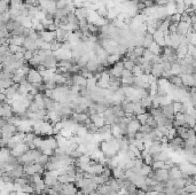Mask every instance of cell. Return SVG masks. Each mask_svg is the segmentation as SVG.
I'll return each instance as SVG.
<instances>
[{
  "label": "cell",
  "mask_w": 196,
  "mask_h": 195,
  "mask_svg": "<svg viewBox=\"0 0 196 195\" xmlns=\"http://www.w3.org/2000/svg\"><path fill=\"white\" fill-rule=\"evenodd\" d=\"M148 50H149L150 52L154 54V55H161V54H162V52H163V47H162L161 45L157 44L156 41H154L153 44H151L149 47H148Z\"/></svg>",
  "instance_id": "obj_19"
},
{
  "label": "cell",
  "mask_w": 196,
  "mask_h": 195,
  "mask_svg": "<svg viewBox=\"0 0 196 195\" xmlns=\"http://www.w3.org/2000/svg\"><path fill=\"white\" fill-rule=\"evenodd\" d=\"M149 115H150V113L149 111H147V113H145V114L138 115V116H136V119H138L141 124H146L147 119H148V117H149Z\"/></svg>",
  "instance_id": "obj_27"
},
{
  "label": "cell",
  "mask_w": 196,
  "mask_h": 195,
  "mask_svg": "<svg viewBox=\"0 0 196 195\" xmlns=\"http://www.w3.org/2000/svg\"><path fill=\"white\" fill-rule=\"evenodd\" d=\"M166 81H167V83H169V84L174 88L183 87V77H181V76L172 75V76H171L170 78H167Z\"/></svg>",
  "instance_id": "obj_6"
},
{
  "label": "cell",
  "mask_w": 196,
  "mask_h": 195,
  "mask_svg": "<svg viewBox=\"0 0 196 195\" xmlns=\"http://www.w3.org/2000/svg\"><path fill=\"white\" fill-rule=\"evenodd\" d=\"M39 109L40 108H39V106L36 103V101H32V102L29 104V107H28V113H37Z\"/></svg>",
  "instance_id": "obj_31"
},
{
  "label": "cell",
  "mask_w": 196,
  "mask_h": 195,
  "mask_svg": "<svg viewBox=\"0 0 196 195\" xmlns=\"http://www.w3.org/2000/svg\"><path fill=\"white\" fill-rule=\"evenodd\" d=\"M138 187H136L135 185H134V184H131L130 186H127L126 187V191L129 193H130V194H132V195H135L136 193H138Z\"/></svg>",
  "instance_id": "obj_34"
},
{
  "label": "cell",
  "mask_w": 196,
  "mask_h": 195,
  "mask_svg": "<svg viewBox=\"0 0 196 195\" xmlns=\"http://www.w3.org/2000/svg\"><path fill=\"white\" fill-rule=\"evenodd\" d=\"M44 176V182H45V185L47 187H53L54 185H56L59 182V177H55V176L52 175H43Z\"/></svg>",
  "instance_id": "obj_14"
},
{
  "label": "cell",
  "mask_w": 196,
  "mask_h": 195,
  "mask_svg": "<svg viewBox=\"0 0 196 195\" xmlns=\"http://www.w3.org/2000/svg\"><path fill=\"white\" fill-rule=\"evenodd\" d=\"M14 115L15 114L13 111L12 104L7 103V102H1V106H0V116H1V118L9 119L10 117H13Z\"/></svg>",
  "instance_id": "obj_1"
},
{
  "label": "cell",
  "mask_w": 196,
  "mask_h": 195,
  "mask_svg": "<svg viewBox=\"0 0 196 195\" xmlns=\"http://www.w3.org/2000/svg\"><path fill=\"white\" fill-rule=\"evenodd\" d=\"M143 139H145V133L142 132H136L135 133V140H139V141H143Z\"/></svg>",
  "instance_id": "obj_39"
},
{
  "label": "cell",
  "mask_w": 196,
  "mask_h": 195,
  "mask_svg": "<svg viewBox=\"0 0 196 195\" xmlns=\"http://www.w3.org/2000/svg\"><path fill=\"white\" fill-rule=\"evenodd\" d=\"M153 171V168H151V165H149V164H145L140 168V170H139V173L138 175H140V176H143V177H148L149 176V173L150 172Z\"/></svg>",
  "instance_id": "obj_21"
},
{
  "label": "cell",
  "mask_w": 196,
  "mask_h": 195,
  "mask_svg": "<svg viewBox=\"0 0 196 195\" xmlns=\"http://www.w3.org/2000/svg\"><path fill=\"white\" fill-rule=\"evenodd\" d=\"M40 38L43 39V40L47 41V43H52L53 40L56 39V34L55 32H50V31H43V32H40Z\"/></svg>",
  "instance_id": "obj_16"
},
{
  "label": "cell",
  "mask_w": 196,
  "mask_h": 195,
  "mask_svg": "<svg viewBox=\"0 0 196 195\" xmlns=\"http://www.w3.org/2000/svg\"><path fill=\"white\" fill-rule=\"evenodd\" d=\"M50 156H47V155H45V154H41L39 157L36 160V163H38V164H41L43 166H45V165L47 164V162L50 161Z\"/></svg>",
  "instance_id": "obj_24"
},
{
  "label": "cell",
  "mask_w": 196,
  "mask_h": 195,
  "mask_svg": "<svg viewBox=\"0 0 196 195\" xmlns=\"http://www.w3.org/2000/svg\"><path fill=\"white\" fill-rule=\"evenodd\" d=\"M193 130H194V131L196 132V124H195V125H194V126H193Z\"/></svg>",
  "instance_id": "obj_43"
},
{
  "label": "cell",
  "mask_w": 196,
  "mask_h": 195,
  "mask_svg": "<svg viewBox=\"0 0 196 195\" xmlns=\"http://www.w3.org/2000/svg\"><path fill=\"white\" fill-rule=\"evenodd\" d=\"M135 195H139V194H135Z\"/></svg>",
  "instance_id": "obj_45"
},
{
  "label": "cell",
  "mask_w": 196,
  "mask_h": 195,
  "mask_svg": "<svg viewBox=\"0 0 196 195\" xmlns=\"http://www.w3.org/2000/svg\"><path fill=\"white\" fill-rule=\"evenodd\" d=\"M28 150H29V146H28V144L23 142V144H20V145L17 146V147H15L14 149H12V150H10V154L13 155V156H15V157L20 158L21 156H22L24 153H27Z\"/></svg>",
  "instance_id": "obj_5"
},
{
  "label": "cell",
  "mask_w": 196,
  "mask_h": 195,
  "mask_svg": "<svg viewBox=\"0 0 196 195\" xmlns=\"http://www.w3.org/2000/svg\"><path fill=\"white\" fill-rule=\"evenodd\" d=\"M17 195H31V194L25 193V192H17Z\"/></svg>",
  "instance_id": "obj_41"
},
{
  "label": "cell",
  "mask_w": 196,
  "mask_h": 195,
  "mask_svg": "<svg viewBox=\"0 0 196 195\" xmlns=\"http://www.w3.org/2000/svg\"><path fill=\"white\" fill-rule=\"evenodd\" d=\"M131 77H134V76H133L132 71L127 70V69H124L123 74H122V78H131Z\"/></svg>",
  "instance_id": "obj_38"
},
{
  "label": "cell",
  "mask_w": 196,
  "mask_h": 195,
  "mask_svg": "<svg viewBox=\"0 0 196 195\" xmlns=\"http://www.w3.org/2000/svg\"><path fill=\"white\" fill-rule=\"evenodd\" d=\"M75 14H76V16L78 17V20H85V18H88V14H90V10H88V8H86V7H77L76 12H75Z\"/></svg>",
  "instance_id": "obj_13"
},
{
  "label": "cell",
  "mask_w": 196,
  "mask_h": 195,
  "mask_svg": "<svg viewBox=\"0 0 196 195\" xmlns=\"http://www.w3.org/2000/svg\"><path fill=\"white\" fill-rule=\"evenodd\" d=\"M161 109H162V111H163V114L165 115V117H167L169 119H171V121H174V118H176V113H174V109H173L172 102H171V103H166V104H163V106H161Z\"/></svg>",
  "instance_id": "obj_4"
},
{
  "label": "cell",
  "mask_w": 196,
  "mask_h": 195,
  "mask_svg": "<svg viewBox=\"0 0 196 195\" xmlns=\"http://www.w3.org/2000/svg\"><path fill=\"white\" fill-rule=\"evenodd\" d=\"M113 195H118V194H113Z\"/></svg>",
  "instance_id": "obj_44"
},
{
  "label": "cell",
  "mask_w": 196,
  "mask_h": 195,
  "mask_svg": "<svg viewBox=\"0 0 196 195\" xmlns=\"http://www.w3.org/2000/svg\"><path fill=\"white\" fill-rule=\"evenodd\" d=\"M185 191L188 193H194L196 192V184H190V185H186L185 186Z\"/></svg>",
  "instance_id": "obj_37"
},
{
  "label": "cell",
  "mask_w": 196,
  "mask_h": 195,
  "mask_svg": "<svg viewBox=\"0 0 196 195\" xmlns=\"http://www.w3.org/2000/svg\"><path fill=\"white\" fill-rule=\"evenodd\" d=\"M169 173H170V179H179V178H183V172L181 170V168L179 166V164H176L174 166L169 170Z\"/></svg>",
  "instance_id": "obj_10"
},
{
  "label": "cell",
  "mask_w": 196,
  "mask_h": 195,
  "mask_svg": "<svg viewBox=\"0 0 196 195\" xmlns=\"http://www.w3.org/2000/svg\"><path fill=\"white\" fill-rule=\"evenodd\" d=\"M27 78L31 84H36V83H41V82H44V78H43V76H41V74H40L37 69H33V68H31V70H30V72H29V75L27 76Z\"/></svg>",
  "instance_id": "obj_3"
},
{
  "label": "cell",
  "mask_w": 196,
  "mask_h": 195,
  "mask_svg": "<svg viewBox=\"0 0 196 195\" xmlns=\"http://www.w3.org/2000/svg\"><path fill=\"white\" fill-rule=\"evenodd\" d=\"M78 191L79 188L75 185V182H68V184H63L60 195H77Z\"/></svg>",
  "instance_id": "obj_2"
},
{
  "label": "cell",
  "mask_w": 196,
  "mask_h": 195,
  "mask_svg": "<svg viewBox=\"0 0 196 195\" xmlns=\"http://www.w3.org/2000/svg\"><path fill=\"white\" fill-rule=\"evenodd\" d=\"M140 102H141V104H142V107H145L146 109H148L149 110L150 108H153V97H143V99H141L140 100Z\"/></svg>",
  "instance_id": "obj_23"
},
{
  "label": "cell",
  "mask_w": 196,
  "mask_h": 195,
  "mask_svg": "<svg viewBox=\"0 0 196 195\" xmlns=\"http://www.w3.org/2000/svg\"><path fill=\"white\" fill-rule=\"evenodd\" d=\"M146 124H148L150 126V128L153 129H157L158 128V123H157V119L155 117H154L153 115L150 114L149 117H148V119H147V123Z\"/></svg>",
  "instance_id": "obj_25"
},
{
  "label": "cell",
  "mask_w": 196,
  "mask_h": 195,
  "mask_svg": "<svg viewBox=\"0 0 196 195\" xmlns=\"http://www.w3.org/2000/svg\"><path fill=\"white\" fill-rule=\"evenodd\" d=\"M91 121L93 123L98 129L102 128L103 125H106V119L103 117V114H94L92 116H90Z\"/></svg>",
  "instance_id": "obj_9"
},
{
  "label": "cell",
  "mask_w": 196,
  "mask_h": 195,
  "mask_svg": "<svg viewBox=\"0 0 196 195\" xmlns=\"http://www.w3.org/2000/svg\"><path fill=\"white\" fill-rule=\"evenodd\" d=\"M13 84H14L13 79H0L1 88H9Z\"/></svg>",
  "instance_id": "obj_28"
},
{
  "label": "cell",
  "mask_w": 196,
  "mask_h": 195,
  "mask_svg": "<svg viewBox=\"0 0 196 195\" xmlns=\"http://www.w3.org/2000/svg\"><path fill=\"white\" fill-rule=\"evenodd\" d=\"M190 29H192V25H190L189 23H187V22H179L178 23V28H177V34H179V36H181V37H183V36H186L188 32L190 31Z\"/></svg>",
  "instance_id": "obj_7"
},
{
  "label": "cell",
  "mask_w": 196,
  "mask_h": 195,
  "mask_svg": "<svg viewBox=\"0 0 196 195\" xmlns=\"http://www.w3.org/2000/svg\"><path fill=\"white\" fill-rule=\"evenodd\" d=\"M164 74V69H163V64L162 63H156L153 66V69H151V76H154L157 79H161L163 77Z\"/></svg>",
  "instance_id": "obj_12"
},
{
  "label": "cell",
  "mask_w": 196,
  "mask_h": 195,
  "mask_svg": "<svg viewBox=\"0 0 196 195\" xmlns=\"http://www.w3.org/2000/svg\"><path fill=\"white\" fill-rule=\"evenodd\" d=\"M170 3V0H155L156 7H167Z\"/></svg>",
  "instance_id": "obj_33"
},
{
  "label": "cell",
  "mask_w": 196,
  "mask_h": 195,
  "mask_svg": "<svg viewBox=\"0 0 196 195\" xmlns=\"http://www.w3.org/2000/svg\"><path fill=\"white\" fill-rule=\"evenodd\" d=\"M110 178L109 177H107V176H104L102 173V175H95L93 177V182L97 184L98 186L100 185H103V184H107V182H109Z\"/></svg>",
  "instance_id": "obj_18"
},
{
  "label": "cell",
  "mask_w": 196,
  "mask_h": 195,
  "mask_svg": "<svg viewBox=\"0 0 196 195\" xmlns=\"http://www.w3.org/2000/svg\"><path fill=\"white\" fill-rule=\"evenodd\" d=\"M146 195H160V192H157V191H150V192H146Z\"/></svg>",
  "instance_id": "obj_40"
},
{
  "label": "cell",
  "mask_w": 196,
  "mask_h": 195,
  "mask_svg": "<svg viewBox=\"0 0 196 195\" xmlns=\"http://www.w3.org/2000/svg\"><path fill=\"white\" fill-rule=\"evenodd\" d=\"M22 46L27 50H33V52H36V50H39V48H38V45H37V40H33L32 38H30V37H27L24 39V43Z\"/></svg>",
  "instance_id": "obj_11"
},
{
  "label": "cell",
  "mask_w": 196,
  "mask_h": 195,
  "mask_svg": "<svg viewBox=\"0 0 196 195\" xmlns=\"http://www.w3.org/2000/svg\"><path fill=\"white\" fill-rule=\"evenodd\" d=\"M28 64H29L31 68H33V69H37V68L41 64V57H40L38 54H36L30 61H28Z\"/></svg>",
  "instance_id": "obj_20"
},
{
  "label": "cell",
  "mask_w": 196,
  "mask_h": 195,
  "mask_svg": "<svg viewBox=\"0 0 196 195\" xmlns=\"http://www.w3.org/2000/svg\"><path fill=\"white\" fill-rule=\"evenodd\" d=\"M61 47H62V43L57 41L56 39L50 43V50H52V52H56V50H59Z\"/></svg>",
  "instance_id": "obj_30"
},
{
  "label": "cell",
  "mask_w": 196,
  "mask_h": 195,
  "mask_svg": "<svg viewBox=\"0 0 196 195\" xmlns=\"http://www.w3.org/2000/svg\"><path fill=\"white\" fill-rule=\"evenodd\" d=\"M21 47H22V46H17V45L9 44V46H8L9 54H16L17 52H21Z\"/></svg>",
  "instance_id": "obj_32"
},
{
  "label": "cell",
  "mask_w": 196,
  "mask_h": 195,
  "mask_svg": "<svg viewBox=\"0 0 196 195\" xmlns=\"http://www.w3.org/2000/svg\"><path fill=\"white\" fill-rule=\"evenodd\" d=\"M113 177L116 179H124L126 178V170L122 166H117L113 169Z\"/></svg>",
  "instance_id": "obj_15"
},
{
  "label": "cell",
  "mask_w": 196,
  "mask_h": 195,
  "mask_svg": "<svg viewBox=\"0 0 196 195\" xmlns=\"http://www.w3.org/2000/svg\"><path fill=\"white\" fill-rule=\"evenodd\" d=\"M154 41H155V39H154V34H149V32H145V34H143V41H142V47L143 48H148L150 46V45L153 44Z\"/></svg>",
  "instance_id": "obj_17"
},
{
  "label": "cell",
  "mask_w": 196,
  "mask_h": 195,
  "mask_svg": "<svg viewBox=\"0 0 196 195\" xmlns=\"http://www.w3.org/2000/svg\"><path fill=\"white\" fill-rule=\"evenodd\" d=\"M120 60H122V55H119V54H109V56L107 59V61H108V63H109L110 66L116 64L117 62H119Z\"/></svg>",
  "instance_id": "obj_22"
},
{
  "label": "cell",
  "mask_w": 196,
  "mask_h": 195,
  "mask_svg": "<svg viewBox=\"0 0 196 195\" xmlns=\"http://www.w3.org/2000/svg\"><path fill=\"white\" fill-rule=\"evenodd\" d=\"M140 132H142V133H145V134H148V133H151V132L154 131L153 128H150L148 124H141V126H140L139 129Z\"/></svg>",
  "instance_id": "obj_29"
},
{
  "label": "cell",
  "mask_w": 196,
  "mask_h": 195,
  "mask_svg": "<svg viewBox=\"0 0 196 195\" xmlns=\"http://www.w3.org/2000/svg\"><path fill=\"white\" fill-rule=\"evenodd\" d=\"M172 106H173V109H174V113L178 114V113L181 111V108H183V101H180V100H174L172 102Z\"/></svg>",
  "instance_id": "obj_26"
},
{
  "label": "cell",
  "mask_w": 196,
  "mask_h": 195,
  "mask_svg": "<svg viewBox=\"0 0 196 195\" xmlns=\"http://www.w3.org/2000/svg\"><path fill=\"white\" fill-rule=\"evenodd\" d=\"M154 56H155V55H154V54L151 53V52H150V50H148V48H146V50H145V52H143V56H142L143 59L151 61V60H153Z\"/></svg>",
  "instance_id": "obj_35"
},
{
  "label": "cell",
  "mask_w": 196,
  "mask_h": 195,
  "mask_svg": "<svg viewBox=\"0 0 196 195\" xmlns=\"http://www.w3.org/2000/svg\"><path fill=\"white\" fill-rule=\"evenodd\" d=\"M77 195H90V194H85V193H83V191H78V193H77Z\"/></svg>",
  "instance_id": "obj_42"
},
{
  "label": "cell",
  "mask_w": 196,
  "mask_h": 195,
  "mask_svg": "<svg viewBox=\"0 0 196 195\" xmlns=\"http://www.w3.org/2000/svg\"><path fill=\"white\" fill-rule=\"evenodd\" d=\"M34 55H36V52H33V50H27V52L24 53V59L27 61H30Z\"/></svg>",
  "instance_id": "obj_36"
},
{
  "label": "cell",
  "mask_w": 196,
  "mask_h": 195,
  "mask_svg": "<svg viewBox=\"0 0 196 195\" xmlns=\"http://www.w3.org/2000/svg\"><path fill=\"white\" fill-rule=\"evenodd\" d=\"M140 126H141V123H140L136 118L131 119L130 123H129V126H127L126 134H135L136 132H139Z\"/></svg>",
  "instance_id": "obj_8"
}]
</instances>
